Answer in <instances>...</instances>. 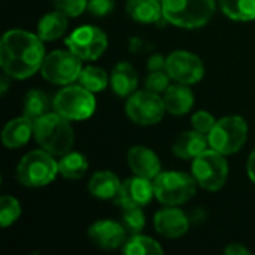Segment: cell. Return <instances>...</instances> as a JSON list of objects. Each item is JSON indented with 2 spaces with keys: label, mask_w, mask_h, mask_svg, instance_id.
<instances>
[{
  "label": "cell",
  "mask_w": 255,
  "mask_h": 255,
  "mask_svg": "<svg viewBox=\"0 0 255 255\" xmlns=\"http://www.w3.org/2000/svg\"><path fill=\"white\" fill-rule=\"evenodd\" d=\"M166 72L170 79L179 84L191 85L197 84L205 76L203 61L193 52L188 51H175L166 58Z\"/></svg>",
  "instance_id": "obj_12"
},
{
  "label": "cell",
  "mask_w": 255,
  "mask_h": 255,
  "mask_svg": "<svg viewBox=\"0 0 255 255\" xmlns=\"http://www.w3.org/2000/svg\"><path fill=\"white\" fill-rule=\"evenodd\" d=\"M127 163L131 172L137 176L155 179L161 173V164L154 151L146 146L136 145L127 152Z\"/></svg>",
  "instance_id": "obj_16"
},
{
  "label": "cell",
  "mask_w": 255,
  "mask_h": 255,
  "mask_svg": "<svg viewBox=\"0 0 255 255\" xmlns=\"http://www.w3.org/2000/svg\"><path fill=\"white\" fill-rule=\"evenodd\" d=\"M160 1H163V0H160Z\"/></svg>",
  "instance_id": "obj_41"
},
{
  "label": "cell",
  "mask_w": 255,
  "mask_h": 255,
  "mask_svg": "<svg viewBox=\"0 0 255 255\" xmlns=\"http://www.w3.org/2000/svg\"><path fill=\"white\" fill-rule=\"evenodd\" d=\"M79 84L91 93L103 91L108 85V75L103 69L96 66H87L82 69L79 78Z\"/></svg>",
  "instance_id": "obj_28"
},
{
  "label": "cell",
  "mask_w": 255,
  "mask_h": 255,
  "mask_svg": "<svg viewBox=\"0 0 255 255\" xmlns=\"http://www.w3.org/2000/svg\"><path fill=\"white\" fill-rule=\"evenodd\" d=\"M66 45L81 60H97L108 48V36L99 27L82 25L76 28L67 39Z\"/></svg>",
  "instance_id": "obj_11"
},
{
  "label": "cell",
  "mask_w": 255,
  "mask_h": 255,
  "mask_svg": "<svg viewBox=\"0 0 255 255\" xmlns=\"http://www.w3.org/2000/svg\"><path fill=\"white\" fill-rule=\"evenodd\" d=\"M51 102L49 97L40 91V90H30L22 102V115L30 118L31 121H36L42 118L43 115L49 114Z\"/></svg>",
  "instance_id": "obj_24"
},
{
  "label": "cell",
  "mask_w": 255,
  "mask_h": 255,
  "mask_svg": "<svg viewBox=\"0 0 255 255\" xmlns=\"http://www.w3.org/2000/svg\"><path fill=\"white\" fill-rule=\"evenodd\" d=\"M221 10L235 21L255 19V0H220Z\"/></svg>",
  "instance_id": "obj_26"
},
{
  "label": "cell",
  "mask_w": 255,
  "mask_h": 255,
  "mask_svg": "<svg viewBox=\"0 0 255 255\" xmlns=\"http://www.w3.org/2000/svg\"><path fill=\"white\" fill-rule=\"evenodd\" d=\"M163 99L149 90L133 93L126 103L127 117L139 126H154L164 117Z\"/></svg>",
  "instance_id": "obj_10"
},
{
  "label": "cell",
  "mask_w": 255,
  "mask_h": 255,
  "mask_svg": "<svg viewBox=\"0 0 255 255\" xmlns=\"http://www.w3.org/2000/svg\"><path fill=\"white\" fill-rule=\"evenodd\" d=\"M54 112L69 121H82L90 118L96 109V100L91 91L82 85H69L60 90L52 100Z\"/></svg>",
  "instance_id": "obj_6"
},
{
  "label": "cell",
  "mask_w": 255,
  "mask_h": 255,
  "mask_svg": "<svg viewBox=\"0 0 255 255\" xmlns=\"http://www.w3.org/2000/svg\"><path fill=\"white\" fill-rule=\"evenodd\" d=\"M163 102L166 111L172 115H185L194 105V94L185 84L176 82L175 85H169L164 91Z\"/></svg>",
  "instance_id": "obj_18"
},
{
  "label": "cell",
  "mask_w": 255,
  "mask_h": 255,
  "mask_svg": "<svg viewBox=\"0 0 255 255\" xmlns=\"http://www.w3.org/2000/svg\"><path fill=\"white\" fill-rule=\"evenodd\" d=\"M51 1L57 10L66 13L67 16H78L88 6V0H51Z\"/></svg>",
  "instance_id": "obj_31"
},
{
  "label": "cell",
  "mask_w": 255,
  "mask_h": 255,
  "mask_svg": "<svg viewBox=\"0 0 255 255\" xmlns=\"http://www.w3.org/2000/svg\"><path fill=\"white\" fill-rule=\"evenodd\" d=\"M45 149H34L25 154L16 167L19 182L30 188H39L51 184L58 173V163Z\"/></svg>",
  "instance_id": "obj_4"
},
{
  "label": "cell",
  "mask_w": 255,
  "mask_h": 255,
  "mask_svg": "<svg viewBox=\"0 0 255 255\" xmlns=\"http://www.w3.org/2000/svg\"><path fill=\"white\" fill-rule=\"evenodd\" d=\"M90 241L102 250H117L127 241V232L121 223L100 220L88 229Z\"/></svg>",
  "instance_id": "obj_14"
},
{
  "label": "cell",
  "mask_w": 255,
  "mask_h": 255,
  "mask_svg": "<svg viewBox=\"0 0 255 255\" xmlns=\"http://www.w3.org/2000/svg\"><path fill=\"white\" fill-rule=\"evenodd\" d=\"M154 184L148 178L134 176L121 184V190L115 199V203L121 208L126 206H146L154 197Z\"/></svg>",
  "instance_id": "obj_13"
},
{
  "label": "cell",
  "mask_w": 255,
  "mask_h": 255,
  "mask_svg": "<svg viewBox=\"0 0 255 255\" xmlns=\"http://www.w3.org/2000/svg\"><path fill=\"white\" fill-rule=\"evenodd\" d=\"M45 60L43 40L25 30H9L0 42V64L4 73L15 79L34 75Z\"/></svg>",
  "instance_id": "obj_1"
},
{
  "label": "cell",
  "mask_w": 255,
  "mask_h": 255,
  "mask_svg": "<svg viewBox=\"0 0 255 255\" xmlns=\"http://www.w3.org/2000/svg\"><path fill=\"white\" fill-rule=\"evenodd\" d=\"M215 123H217L215 118L208 111H199L191 117V124H193L194 130L205 133V134H209V131L214 128Z\"/></svg>",
  "instance_id": "obj_33"
},
{
  "label": "cell",
  "mask_w": 255,
  "mask_h": 255,
  "mask_svg": "<svg viewBox=\"0 0 255 255\" xmlns=\"http://www.w3.org/2000/svg\"><path fill=\"white\" fill-rule=\"evenodd\" d=\"M123 214H121V224L126 229L127 233L130 235H137L142 232V229L145 227V215L142 208L139 206H126L121 208Z\"/></svg>",
  "instance_id": "obj_29"
},
{
  "label": "cell",
  "mask_w": 255,
  "mask_h": 255,
  "mask_svg": "<svg viewBox=\"0 0 255 255\" xmlns=\"http://www.w3.org/2000/svg\"><path fill=\"white\" fill-rule=\"evenodd\" d=\"M164 66H166V58H164L163 55H160V54H154V55H151L149 60H148V69H149L151 72H154V70H161Z\"/></svg>",
  "instance_id": "obj_35"
},
{
  "label": "cell",
  "mask_w": 255,
  "mask_h": 255,
  "mask_svg": "<svg viewBox=\"0 0 255 255\" xmlns=\"http://www.w3.org/2000/svg\"><path fill=\"white\" fill-rule=\"evenodd\" d=\"M33 136L42 149L55 157H63L70 152L75 142L73 128L69 124V120L57 112H49L36 120Z\"/></svg>",
  "instance_id": "obj_2"
},
{
  "label": "cell",
  "mask_w": 255,
  "mask_h": 255,
  "mask_svg": "<svg viewBox=\"0 0 255 255\" xmlns=\"http://www.w3.org/2000/svg\"><path fill=\"white\" fill-rule=\"evenodd\" d=\"M126 10L134 21L143 24L157 22L160 18H164L160 0H127Z\"/></svg>",
  "instance_id": "obj_22"
},
{
  "label": "cell",
  "mask_w": 255,
  "mask_h": 255,
  "mask_svg": "<svg viewBox=\"0 0 255 255\" xmlns=\"http://www.w3.org/2000/svg\"><path fill=\"white\" fill-rule=\"evenodd\" d=\"M142 48L145 49V42H142V40L137 39V37L130 39V49H131L133 52H140Z\"/></svg>",
  "instance_id": "obj_39"
},
{
  "label": "cell",
  "mask_w": 255,
  "mask_h": 255,
  "mask_svg": "<svg viewBox=\"0 0 255 255\" xmlns=\"http://www.w3.org/2000/svg\"><path fill=\"white\" fill-rule=\"evenodd\" d=\"M208 145L209 139L205 136V133H200L197 130L185 131L176 139L173 145V154L182 160H191L206 151Z\"/></svg>",
  "instance_id": "obj_20"
},
{
  "label": "cell",
  "mask_w": 255,
  "mask_h": 255,
  "mask_svg": "<svg viewBox=\"0 0 255 255\" xmlns=\"http://www.w3.org/2000/svg\"><path fill=\"white\" fill-rule=\"evenodd\" d=\"M193 176L200 187L208 191H218L224 187L229 176V164L224 154L206 149L193 161Z\"/></svg>",
  "instance_id": "obj_8"
},
{
  "label": "cell",
  "mask_w": 255,
  "mask_h": 255,
  "mask_svg": "<svg viewBox=\"0 0 255 255\" xmlns=\"http://www.w3.org/2000/svg\"><path fill=\"white\" fill-rule=\"evenodd\" d=\"M109 81H111L112 91L118 97H130L136 91L139 82L137 72L127 61H121L114 67Z\"/></svg>",
  "instance_id": "obj_19"
},
{
  "label": "cell",
  "mask_w": 255,
  "mask_h": 255,
  "mask_svg": "<svg viewBox=\"0 0 255 255\" xmlns=\"http://www.w3.org/2000/svg\"><path fill=\"white\" fill-rule=\"evenodd\" d=\"M121 190V182L118 176L108 170H100L94 173L88 182V191L91 196L100 200H115Z\"/></svg>",
  "instance_id": "obj_21"
},
{
  "label": "cell",
  "mask_w": 255,
  "mask_h": 255,
  "mask_svg": "<svg viewBox=\"0 0 255 255\" xmlns=\"http://www.w3.org/2000/svg\"><path fill=\"white\" fill-rule=\"evenodd\" d=\"M81 58L69 51H52L42 63L40 72L43 79L57 85H67L76 81L82 72Z\"/></svg>",
  "instance_id": "obj_9"
},
{
  "label": "cell",
  "mask_w": 255,
  "mask_h": 255,
  "mask_svg": "<svg viewBox=\"0 0 255 255\" xmlns=\"http://www.w3.org/2000/svg\"><path fill=\"white\" fill-rule=\"evenodd\" d=\"M88 170L87 158L79 152H67L58 163V173L66 179H81Z\"/></svg>",
  "instance_id": "obj_25"
},
{
  "label": "cell",
  "mask_w": 255,
  "mask_h": 255,
  "mask_svg": "<svg viewBox=\"0 0 255 255\" xmlns=\"http://www.w3.org/2000/svg\"><path fill=\"white\" fill-rule=\"evenodd\" d=\"M190 223L188 215L178 208H164L154 215L155 230L167 239L184 236L190 229Z\"/></svg>",
  "instance_id": "obj_15"
},
{
  "label": "cell",
  "mask_w": 255,
  "mask_h": 255,
  "mask_svg": "<svg viewBox=\"0 0 255 255\" xmlns=\"http://www.w3.org/2000/svg\"><path fill=\"white\" fill-rule=\"evenodd\" d=\"M9 78H10V76H9L7 73H3V75H1V81H0V82H1V85H0V94H1V96H4L6 91H7V88H9Z\"/></svg>",
  "instance_id": "obj_40"
},
{
  "label": "cell",
  "mask_w": 255,
  "mask_h": 255,
  "mask_svg": "<svg viewBox=\"0 0 255 255\" xmlns=\"http://www.w3.org/2000/svg\"><path fill=\"white\" fill-rule=\"evenodd\" d=\"M67 25H69L67 15L55 9L54 12L42 16L37 25V36L45 42L55 40L66 33Z\"/></svg>",
  "instance_id": "obj_23"
},
{
  "label": "cell",
  "mask_w": 255,
  "mask_h": 255,
  "mask_svg": "<svg viewBox=\"0 0 255 255\" xmlns=\"http://www.w3.org/2000/svg\"><path fill=\"white\" fill-rule=\"evenodd\" d=\"M115 7V0H88L87 9L94 16H105Z\"/></svg>",
  "instance_id": "obj_34"
},
{
  "label": "cell",
  "mask_w": 255,
  "mask_h": 255,
  "mask_svg": "<svg viewBox=\"0 0 255 255\" xmlns=\"http://www.w3.org/2000/svg\"><path fill=\"white\" fill-rule=\"evenodd\" d=\"M227 255H250L251 251H248L245 247H242L241 244H232L226 248L224 251Z\"/></svg>",
  "instance_id": "obj_37"
},
{
  "label": "cell",
  "mask_w": 255,
  "mask_h": 255,
  "mask_svg": "<svg viewBox=\"0 0 255 255\" xmlns=\"http://www.w3.org/2000/svg\"><path fill=\"white\" fill-rule=\"evenodd\" d=\"M247 172H248V176L251 178V181L255 184V149L251 152V155H250V158H248Z\"/></svg>",
  "instance_id": "obj_38"
},
{
  "label": "cell",
  "mask_w": 255,
  "mask_h": 255,
  "mask_svg": "<svg viewBox=\"0 0 255 255\" xmlns=\"http://www.w3.org/2000/svg\"><path fill=\"white\" fill-rule=\"evenodd\" d=\"M154 194L158 202L167 206L187 203L196 194L197 181L182 172H163L154 179Z\"/></svg>",
  "instance_id": "obj_5"
},
{
  "label": "cell",
  "mask_w": 255,
  "mask_h": 255,
  "mask_svg": "<svg viewBox=\"0 0 255 255\" xmlns=\"http://www.w3.org/2000/svg\"><path fill=\"white\" fill-rule=\"evenodd\" d=\"M248 124L241 117H226L215 123L209 131V146L224 155L238 152L247 142Z\"/></svg>",
  "instance_id": "obj_7"
},
{
  "label": "cell",
  "mask_w": 255,
  "mask_h": 255,
  "mask_svg": "<svg viewBox=\"0 0 255 255\" xmlns=\"http://www.w3.org/2000/svg\"><path fill=\"white\" fill-rule=\"evenodd\" d=\"M188 218L193 224H200L206 220V212L202 209V208H194L190 214H188Z\"/></svg>",
  "instance_id": "obj_36"
},
{
  "label": "cell",
  "mask_w": 255,
  "mask_h": 255,
  "mask_svg": "<svg viewBox=\"0 0 255 255\" xmlns=\"http://www.w3.org/2000/svg\"><path fill=\"white\" fill-rule=\"evenodd\" d=\"M21 215V206L12 196H3L0 199V226L7 227L13 224Z\"/></svg>",
  "instance_id": "obj_30"
},
{
  "label": "cell",
  "mask_w": 255,
  "mask_h": 255,
  "mask_svg": "<svg viewBox=\"0 0 255 255\" xmlns=\"http://www.w3.org/2000/svg\"><path fill=\"white\" fill-rule=\"evenodd\" d=\"M123 253L127 255H160L163 254V248L154 239L137 233L131 235V238L126 241L123 245Z\"/></svg>",
  "instance_id": "obj_27"
},
{
  "label": "cell",
  "mask_w": 255,
  "mask_h": 255,
  "mask_svg": "<svg viewBox=\"0 0 255 255\" xmlns=\"http://www.w3.org/2000/svg\"><path fill=\"white\" fill-rule=\"evenodd\" d=\"M34 133V121H31L27 117H19L12 121H9L3 131H1V140L6 148L16 149L24 146L28 139Z\"/></svg>",
  "instance_id": "obj_17"
},
{
  "label": "cell",
  "mask_w": 255,
  "mask_h": 255,
  "mask_svg": "<svg viewBox=\"0 0 255 255\" xmlns=\"http://www.w3.org/2000/svg\"><path fill=\"white\" fill-rule=\"evenodd\" d=\"M163 16L181 28H199L215 13V0H163Z\"/></svg>",
  "instance_id": "obj_3"
},
{
  "label": "cell",
  "mask_w": 255,
  "mask_h": 255,
  "mask_svg": "<svg viewBox=\"0 0 255 255\" xmlns=\"http://www.w3.org/2000/svg\"><path fill=\"white\" fill-rule=\"evenodd\" d=\"M169 79H170V76H169L167 72L154 70L146 78V82H145L146 90H149L152 93H157V94L164 93L169 88Z\"/></svg>",
  "instance_id": "obj_32"
}]
</instances>
